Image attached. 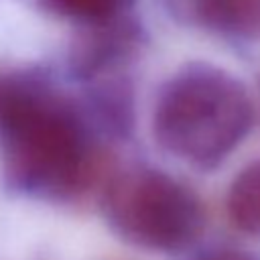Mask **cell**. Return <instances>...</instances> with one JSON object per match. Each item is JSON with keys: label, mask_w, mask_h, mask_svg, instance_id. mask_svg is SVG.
I'll return each mask as SVG.
<instances>
[{"label": "cell", "mask_w": 260, "mask_h": 260, "mask_svg": "<svg viewBox=\"0 0 260 260\" xmlns=\"http://www.w3.org/2000/svg\"><path fill=\"white\" fill-rule=\"evenodd\" d=\"M81 110L32 71H0V160L6 179L28 193L67 197L95 173Z\"/></svg>", "instance_id": "6da1fadb"}, {"label": "cell", "mask_w": 260, "mask_h": 260, "mask_svg": "<svg viewBox=\"0 0 260 260\" xmlns=\"http://www.w3.org/2000/svg\"><path fill=\"white\" fill-rule=\"evenodd\" d=\"M104 213L120 238L158 252L191 246L205 223L197 195L152 169L118 175L104 193Z\"/></svg>", "instance_id": "3957f363"}, {"label": "cell", "mask_w": 260, "mask_h": 260, "mask_svg": "<svg viewBox=\"0 0 260 260\" xmlns=\"http://www.w3.org/2000/svg\"><path fill=\"white\" fill-rule=\"evenodd\" d=\"M193 14L209 30L260 39V0H193Z\"/></svg>", "instance_id": "5b68a950"}, {"label": "cell", "mask_w": 260, "mask_h": 260, "mask_svg": "<svg viewBox=\"0 0 260 260\" xmlns=\"http://www.w3.org/2000/svg\"><path fill=\"white\" fill-rule=\"evenodd\" d=\"M195 260H260L258 254H252L248 250H240V248H213L207 250L205 254L197 256Z\"/></svg>", "instance_id": "9c48e42d"}, {"label": "cell", "mask_w": 260, "mask_h": 260, "mask_svg": "<svg viewBox=\"0 0 260 260\" xmlns=\"http://www.w3.org/2000/svg\"><path fill=\"white\" fill-rule=\"evenodd\" d=\"M89 110L95 120L114 134H126L132 126V93L118 79L102 85L95 83Z\"/></svg>", "instance_id": "52a82bcc"}, {"label": "cell", "mask_w": 260, "mask_h": 260, "mask_svg": "<svg viewBox=\"0 0 260 260\" xmlns=\"http://www.w3.org/2000/svg\"><path fill=\"white\" fill-rule=\"evenodd\" d=\"M252 120L248 91L234 75L209 63H191L160 87L152 132L167 152L211 169L244 140Z\"/></svg>", "instance_id": "7a4b0ae2"}, {"label": "cell", "mask_w": 260, "mask_h": 260, "mask_svg": "<svg viewBox=\"0 0 260 260\" xmlns=\"http://www.w3.org/2000/svg\"><path fill=\"white\" fill-rule=\"evenodd\" d=\"M138 45L140 28L124 16L91 24L71 49V71L79 79L95 81L120 69L136 53Z\"/></svg>", "instance_id": "277c9868"}, {"label": "cell", "mask_w": 260, "mask_h": 260, "mask_svg": "<svg viewBox=\"0 0 260 260\" xmlns=\"http://www.w3.org/2000/svg\"><path fill=\"white\" fill-rule=\"evenodd\" d=\"M228 215L240 232L260 238V158L242 169L232 181Z\"/></svg>", "instance_id": "8992f818"}, {"label": "cell", "mask_w": 260, "mask_h": 260, "mask_svg": "<svg viewBox=\"0 0 260 260\" xmlns=\"http://www.w3.org/2000/svg\"><path fill=\"white\" fill-rule=\"evenodd\" d=\"M130 2L132 0H43L47 10L53 14L77 20L87 26L124 16V10Z\"/></svg>", "instance_id": "ba28073f"}]
</instances>
